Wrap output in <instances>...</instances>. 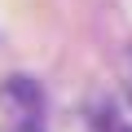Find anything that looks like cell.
Returning a JSON list of instances; mask_svg holds the SVG:
<instances>
[{
  "instance_id": "6da1fadb",
  "label": "cell",
  "mask_w": 132,
  "mask_h": 132,
  "mask_svg": "<svg viewBox=\"0 0 132 132\" xmlns=\"http://www.w3.org/2000/svg\"><path fill=\"white\" fill-rule=\"evenodd\" d=\"M128 97H132V75H128Z\"/></svg>"
}]
</instances>
